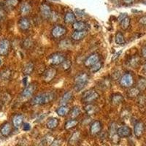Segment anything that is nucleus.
Segmentation results:
<instances>
[{"label":"nucleus","mask_w":146,"mask_h":146,"mask_svg":"<svg viewBox=\"0 0 146 146\" xmlns=\"http://www.w3.org/2000/svg\"><path fill=\"white\" fill-rule=\"evenodd\" d=\"M23 131H29V130L31 129V125H30L29 123H23Z\"/></svg>","instance_id":"obj_42"},{"label":"nucleus","mask_w":146,"mask_h":146,"mask_svg":"<svg viewBox=\"0 0 146 146\" xmlns=\"http://www.w3.org/2000/svg\"><path fill=\"white\" fill-rule=\"evenodd\" d=\"M78 124V121L76 119H71V120H68V121H66V123L64 124V128L66 130H70L73 128L76 127Z\"/></svg>","instance_id":"obj_32"},{"label":"nucleus","mask_w":146,"mask_h":146,"mask_svg":"<svg viewBox=\"0 0 146 146\" xmlns=\"http://www.w3.org/2000/svg\"><path fill=\"white\" fill-rule=\"evenodd\" d=\"M75 13H76L77 15H78V16H80V17H82L84 15V12L79 10V9H76V10H75Z\"/></svg>","instance_id":"obj_45"},{"label":"nucleus","mask_w":146,"mask_h":146,"mask_svg":"<svg viewBox=\"0 0 146 146\" xmlns=\"http://www.w3.org/2000/svg\"><path fill=\"white\" fill-rule=\"evenodd\" d=\"M70 108L66 105H61L58 109L56 110V113L61 117H64L70 113Z\"/></svg>","instance_id":"obj_26"},{"label":"nucleus","mask_w":146,"mask_h":146,"mask_svg":"<svg viewBox=\"0 0 146 146\" xmlns=\"http://www.w3.org/2000/svg\"><path fill=\"white\" fill-rule=\"evenodd\" d=\"M121 54V51H120L119 53H116L115 54L113 55V57H112V61H115V60H116V58H118V57H119V56Z\"/></svg>","instance_id":"obj_48"},{"label":"nucleus","mask_w":146,"mask_h":146,"mask_svg":"<svg viewBox=\"0 0 146 146\" xmlns=\"http://www.w3.org/2000/svg\"><path fill=\"white\" fill-rule=\"evenodd\" d=\"M31 10H32V6L27 2H24V3L22 4L20 7L21 13L23 15H28L31 12Z\"/></svg>","instance_id":"obj_28"},{"label":"nucleus","mask_w":146,"mask_h":146,"mask_svg":"<svg viewBox=\"0 0 146 146\" xmlns=\"http://www.w3.org/2000/svg\"><path fill=\"white\" fill-rule=\"evenodd\" d=\"M61 144L62 143H61V141H60L59 139H55L50 146H61Z\"/></svg>","instance_id":"obj_43"},{"label":"nucleus","mask_w":146,"mask_h":146,"mask_svg":"<svg viewBox=\"0 0 146 146\" xmlns=\"http://www.w3.org/2000/svg\"><path fill=\"white\" fill-rule=\"evenodd\" d=\"M137 88L141 91H145L146 89V78L140 77L137 81Z\"/></svg>","instance_id":"obj_34"},{"label":"nucleus","mask_w":146,"mask_h":146,"mask_svg":"<svg viewBox=\"0 0 146 146\" xmlns=\"http://www.w3.org/2000/svg\"><path fill=\"white\" fill-rule=\"evenodd\" d=\"M84 109L86 112V113L89 115H91L96 114L98 111V108L95 105H92V104H87L86 106L84 107Z\"/></svg>","instance_id":"obj_24"},{"label":"nucleus","mask_w":146,"mask_h":146,"mask_svg":"<svg viewBox=\"0 0 146 146\" xmlns=\"http://www.w3.org/2000/svg\"><path fill=\"white\" fill-rule=\"evenodd\" d=\"M73 98V94L72 91H66V93L64 94L62 96V99L60 100V104L62 105H66V104H68L72 99Z\"/></svg>","instance_id":"obj_18"},{"label":"nucleus","mask_w":146,"mask_h":146,"mask_svg":"<svg viewBox=\"0 0 146 146\" xmlns=\"http://www.w3.org/2000/svg\"><path fill=\"white\" fill-rule=\"evenodd\" d=\"M117 134L121 138L129 137L131 135V129L129 126H122L117 129Z\"/></svg>","instance_id":"obj_11"},{"label":"nucleus","mask_w":146,"mask_h":146,"mask_svg":"<svg viewBox=\"0 0 146 146\" xmlns=\"http://www.w3.org/2000/svg\"><path fill=\"white\" fill-rule=\"evenodd\" d=\"M67 32V29L66 27L63 26L58 25L53 27L51 30V35L53 37L56 39H58L62 36H64Z\"/></svg>","instance_id":"obj_7"},{"label":"nucleus","mask_w":146,"mask_h":146,"mask_svg":"<svg viewBox=\"0 0 146 146\" xmlns=\"http://www.w3.org/2000/svg\"><path fill=\"white\" fill-rule=\"evenodd\" d=\"M137 105L139 108H143L146 105V96L145 95H140L137 96Z\"/></svg>","instance_id":"obj_35"},{"label":"nucleus","mask_w":146,"mask_h":146,"mask_svg":"<svg viewBox=\"0 0 146 146\" xmlns=\"http://www.w3.org/2000/svg\"><path fill=\"white\" fill-rule=\"evenodd\" d=\"M145 146H146V145H145Z\"/></svg>","instance_id":"obj_52"},{"label":"nucleus","mask_w":146,"mask_h":146,"mask_svg":"<svg viewBox=\"0 0 146 146\" xmlns=\"http://www.w3.org/2000/svg\"><path fill=\"white\" fill-rule=\"evenodd\" d=\"M115 42L117 45H123L126 43V40H125L124 36L121 32H118L115 34Z\"/></svg>","instance_id":"obj_27"},{"label":"nucleus","mask_w":146,"mask_h":146,"mask_svg":"<svg viewBox=\"0 0 146 146\" xmlns=\"http://www.w3.org/2000/svg\"><path fill=\"white\" fill-rule=\"evenodd\" d=\"M100 61V55L97 53H93V54L90 55L84 61V66L86 67H91L92 66L99 62Z\"/></svg>","instance_id":"obj_8"},{"label":"nucleus","mask_w":146,"mask_h":146,"mask_svg":"<svg viewBox=\"0 0 146 146\" xmlns=\"http://www.w3.org/2000/svg\"><path fill=\"white\" fill-rule=\"evenodd\" d=\"M56 98V95L53 92H45L35 96L32 100V105H45L51 103Z\"/></svg>","instance_id":"obj_1"},{"label":"nucleus","mask_w":146,"mask_h":146,"mask_svg":"<svg viewBox=\"0 0 146 146\" xmlns=\"http://www.w3.org/2000/svg\"><path fill=\"white\" fill-rule=\"evenodd\" d=\"M124 98L123 95L121 94L120 93L113 94L111 97V102L113 105H118L121 102H123Z\"/></svg>","instance_id":"obj_19"},{"label":"nucleus","mask_w":146,"mask_h":146,"mask_svg":"<svg viewBox=\"0 0 146 146\" xmlns=\"http://www.w3.org/2000/svg\"><path fill=\"white\" fill-rule=\"evenodd\" d=\"M72 28L75 31H87L90 27L85 21H76L72 24Z\"/></svg>","instance_id":"obj_16"},{"label":"nucleus","mask_w":146,"mask_h":146,"mask_svg":"<svg viewBox=\"0 0 146 146\" xmlns=\"http://www.w3.org/2000/svg\"><path fill=\"white\" fill-rule=\"evenodd\" d=\"M34 69H35V65H34V64L32 63V62H29V63L27 64L23 69V75H31V74L33 72Z\"/></svg>","instance_id":"obj_30"},{"label":"nucleus","mask_w":146,"mask_h":146,"mask_svg":"<svg viewBox=\"0 0 146 146\" xmlns=\"http://www.w3.org/2000/svg\"><path fill=\"white\" fill-rule=\"evenodd\" d=\"M10 43L8 40L4 39L0 41V56H6L10 50Z\"/></svg>","instance_id":"obj_12"},{"label":"nucleus","mask_w":146,"mask_h":146,"mask_svg":"<svg viewBox=\"0 0 146 146\" xmlns=\"http://www.w3.org/2000/svg\"><path fill=\"white\" fill-rule=\"evenodd\" d=\"M80 137V131H75V132L73 133V135H72L70 140H69V145L70 146L75 145L78 142Z\"/></svg>","instance_id":"obj_29"},{"label":"nucleus","mask_w":146,"mask_h":146,"mask_svg":"<svg viewBox=\"0 0 146 146\" xmlns=\"http://www.w3.org/2000/svg\"><path fill=\"white\" fill-rule=\"evenodd\" d=\"M71 65H72L71 61L68 59L65 60L64 62L62 64V66H63V68L64 69V70H68L71 67Z\"/></svg>","instance_id":"obj_39"},{"label":"nucleus","mask_w":146,"mask_h":146,"mask_svg":"<svg viewBox=\"0 0 146 146\" xmlns=\"http://www.w3.org/2000/svg\"><path fill=\"white\" fill-rule=\"evenodd\" d=\"M139 94H140V90L137 87H132V88L131 87L126 92V95L130 99L136 98Z\"/></svg>","instance_id":"obj_20"},{"label":"nucleus","mask_w":146,"mask_h":146,"mask_svg":"<svg viewBox=\"0 0 146 146\" xmlns=\"http://www.w3.org/2000/svg\"><path fill=\"white\" fill-rule=\"evenodd\" d=\"M143 70H144L145 72L146 73V63H145V64L144 65V67H143Z\"/></svg>","instance_id":"obj_50"},{"label":"nucleus","mask_w":146,"mask_h":146,"mask_svg":"<svg viewBox=\"0 0 146 146\" xmlns=\"http://www.w3.org/2000/svg\"><path fill=\"white\" fill-rule=\"evenodd\" d=\"M57 75V70L56 69L50 67L45 70L43 72L42 75V80L45 83H50L54 79V78Z\"/></svg>","instance_id":"obj_6"},{"label":"nucleus","mask_w":146,"mask_h":146,"mask_svg":"<svg viewBox=\"0 0 146 146\" xmlns=\"http://www.w3.org/2000/svg\"><path fill=\"white\" fill-rule=\"evenodd\" d=\"M88 35L87 31H75L71 35V37L75 41H80Z\"/></svg>","instance_id":"obj_17"},{"label":"nucleus","mask_w":146,"mask_h":146,"mask_svg":"<svg viewBox=\"0 0 146 146\" xmlns=\"http://www.w3.org/2000/svg\"><path fill=\"white\" fill-rule=\"evenodd\" d=\"M40 13L42 18L45 19H48L51 17L52 11L50 5L46 3H42L40 5Z\"/></svg>","instance_id":"obj_9"},{"label":"nucleus","mask_w":146,"mask_h":146,"mask_svg":"<svg viewBox=\"0 0 146 146\" xmlns=\"http://www.w3.org/2000/svg\"><path fill=\"white\" fill-rule=\"evenodd\" d=\"M18 27L22 31H27L31 27V22L29 20L28 18L26 17L20 18L18 21Z\"/></svg>","instance_id":"obj_15"},{"label":"nucleus","mask_w":146,"mask_h":146,"mask_svg":"<svg viewBox=\"0 0 146 146\" xmlns=\"http://www.w3.org/2000/svg\"><path fill=\"white\" fill-rule=\"evenodd\" d=\"M36 87H37V86H36V83H32V84L27 86L22 91V96L24 98H29L30 96H32L36 91Z\"/></svg>","instance_id":"obj_10"},{"label":"nucleus","mask_w":146,"mask_h":146,"mask_svg":"<svg viewBox=\"0 0 146 146\" xmlns=\"http://www.w3.org/2000/svg\"><path fill=\"white\" fill-rule=\"evenodd\" d=\"M64 21L69 24H73L77 21L76 16L72 12H68V13H66L64 16Z\"/></svg>","instance_id":"obj_25"},{"label":"nucleus","mask_w":146,"mask_h":146,"mask_svg":"<svg viewBox=\"0 0 146 146\" xmlns=\"http://www.w3.org/2000/svg\"><path fill=\"white\" fill-rule=\"evenodd\" d=\"M145 131V124L142 121H137L134 127V132L135 136L137 138H139L143 136Z\"/></svg>","instance_id":"obj_13"},{"label":"nucleus","mask_w":146,"mask_h":146,"mask_svg":"<svg viewBox=\"0 0 146 146\" xmlns=\"http://www.w3.org/2000/svg\"><path fill=\"white\" fill-rule=\"evenodd\" d=\"M139 58H137V57H133L131 60H129V64L131 65L133 67H135L138 65L139 64Z\"/></svg>","instance_id":"obj_38"},{"label":"nucleus","mask_w":146,"mask_h":146,"mask_svg":"<svg viewBox=\"0 0 146 146\" xmlns=\"http://www.w3.org/2000/svg\"><path fill=\"white\" fill-rule=\"evenodd\" d=\"M120 85L123 88H131L134 85V78L130 73H126L120 78Z\"/></svg>","instance_id":"obj_5"},{"label":"nucleus","mask_w":146,"mask_h":146,"mask_svg":"<svg viewBox=\"0 0 146 146\" xmlns=\"http://www.w3.org/2000/svg\"><path fill=\"white\" fill-rule=\"evenodd\" d=\"M59 125V120L56 118H50L46 123V126L49 129H55Z\"/></svg>","instance_id":"obj_22"},{"label":"nucleus","mask_w":146,"mask_h":146,"mask_svg":"<svg viewBox=\"0 0 146 146\" xmlns=\"http://www.w3.org/2000/svg\"><path fill=\"white\" fill-rule=\"evenodd\" d=\"M2 64V60L0 59V64Z\"/></svg>","instance_id":"obj_51"},{"label":"nucleus","mask_w":146,"mask_h":146,"mask_svg":"<svg viewBox=\"0 0 146 146\" xmlns=\"http://www.w3.org/2000/svg\"><path fill=\"white\" fill-rule=\"evenodd\" d=\"M123 2L126 4H131V3H132V2H134L135 0H123Z\"/></svg>","instance_id":"obj_49"},{"label":"nucleus","mask_w":146,"mask_h":146,"mask_svg":"<svg viewBox=\"0 0 146 146\" xmlns=\"http://www.w3.org/2000/svg\"><path fill=\"white\" fill-rule=\"evenodd\" d=\"M89 81V76L87 73L81 72L77 75L74 78V89L75 91H80L83 89L88 82Z\"/></svg>","instance_id":"obj_2"},{"label":"nucleus","mask_w":146,"mask_h":146,"mask_svg":"<svg viewBox=\"0 0 146 146\" xmlns=\"http://www.w3.org/2000/svg\"><path fill=\"white\" fill-rule=\"evenodd\" d=\"M100 98V94L93 89L85 91L82 96L81 101L85 104H91Z\"/></svg>","instance_id":"obj_4"},{"label":"nucleus","mask_w":146,"mask_h":146,"mask_svg":"<svg viewBox=\"0 0 146 146\" xmlns=\"http://www.w3.org/2000/svg\"><path fill=\"white\" fill-rule=\"evenodd\" d=\"M18 0H5V4L9 8H14L18 5Z\"/></svg>","instance_id":"obj_37"},{"label":"nucleus","mask_w":146,"mask_h":146,"mask_svg":"<svg viewBox=\"0 0 146 146\" xmlns=\"http://www.w3.org/2000/svg\"><path fill=\"white\" fill-rule=\"evenodd\" d=\"M5 17V13L2 8H0V21H2Z\"/></svg>","instance_id":"obj_44"},{"label":"nucleus","mask_w":146,"mask_h":146,"mask_svg":"<svg viewBox=\"0 0 146 146\" xmlns=\"http://www.w3.org/2000/svg\"><path fill=\"white\" fill-rule=\"evenodd\" d=\"M120 23V26H121V28L123 30H127L129 28L130 23H131V19H130L129 17L126 16V18H124L123 20L121 21Z\"/></svg>","instance_id":"obj_33"},{"label":"nucleus","mask_w":146,"mask_h":146,"mask_svg":"<svg viewBox=\"0 0 146 146\" xmlns=\"http://www.w3.org/2000/svg\"><path fill=\"white\" fill-rule=\"evenodd\" d=\"M102 67V62H101L100 61L99 62H97L96 64H95L94 66H92L91 67H90V71L91 73H96L99 71V70H101V68Z\"/></svg>","instance_id":"obj_36"},{"label":"nucleus","mask_w":146,"mask_h":146,"mask_svg":"<svg viewBox=\"0 0 146 146\" xmlns=\"http://www.w3.org/2000/svg\"><path fill=\"white\" fill-rule=\"evenodd\" d=\"M126 16H128L127 14H126V13H121V15H119V16H118V22H121V21L123 20L124 18H126Z\"/></svg>","instance_id":"obj_46"},{"label":"nucleus","mask_w":146,"mask_h":146,"mask_svg":"<svg viewBox=\"0 0 146 146\" xmlns=\"http://www.w3.org/2000/svg\"><path fill=\"white\" fill-rule=\"evenodd\" d=\"M70 116L71 119H76L80 115V109L78 106H75L70 111Z\"/></svg>","instance_id":"obj_31"},{"label":"nucleus","mask_w":146,"mask_h":146,"mask_svg":"<svg viewBox=\"0 0 146 146\" xmlns=\"http://www.w3.org/2000/svg\"><path fill=\"white\" fill-rule=\"evenodd\" d=\"M23 116L21 114H17L13 118V124L14 127L18 129L21 126L23 122Z\"/></svg>","instance_id":"obj_21"},{"label":"nucleus","mask_w":146,"mask_h":146,"mask_svg":"<svg viewBox=\"0 0 146 146\" xmlns=\"http://www.w3.org/2000/svg\"><path fill=\"white\" fill-rule=\"evenodd\" d=\"M66 59V57L63 53L56 52L49 56L48 58V63L50 66H58V65L62 64Z\"/></svg>","instance_id":"obj_3"},{"label":"nucleus","mask_w":146,"mask_h":146,"mask_svg":"<svg viewBox=\"0 0 146 146\" xmlns=\"http://www.w3.org/2000/svg\"><path fill=\"white\" fill-rule=\"evenodd\" d=\"M32 42L30 39H27V40L24 41V42H23V45H24V47L27 48H30V47L32 46Z\"/></svg>","instance_id":"obj_40"},{"label":"nucleus","mask_w":146,"mask_h":146,"mask_svg":"<svg viewBox=\"0 0 146 146\" xmlns=\"http://www.w3.org/2000/svg\"><path fill=\"white\" fill-rule=\"evenodd\" d=\"M102 123L100 121H94L91 123L90 126V132L91 135H98L99 133L102 130Z\"/></svg>","instance_id":"obj_14"},{"label":"nucleus","mask_w":146,"mask_h":146,"mask_svg":"<svg viewBox=\"0 0 146 146\" xmlns=\"http://www.w3.org/2000/svg\"><path fill=\"white\" fill-rule=\"evenodd\" d=\"M12 131V125L10 123H6L2 126L0 132L4 137H7L10 135Z\"/></svg>","instance_id":"obj_23"},{"label":"nucleus","mask_w":146,"mask_h":146,"mask_svg":"<svg viewBox=\"0 0 146 146\" xmlns=\"http://www.w3.org/2000/svg\"><path fill=\"white\" fill-rule=\"evenodd\" d=\"M142 56L144 58H146V45L142 48Z\"/></svg>","instance_id":"obj_47"},{"label":"nucleus","mask_w":146,"mask_h":146,"mask_svg":"<svg viewBox=\"0 0 146 146\" xmlns=\"http://www.w3.org/2000/svg\"><path fill=\"white\" fill-rule=\"evenodd\" d=\"M139 23L141 24V25L146 26V15L145 16L141 17V18L139 19Z\"/></svg>","instance_id":"obj_41"}]
</instances>
